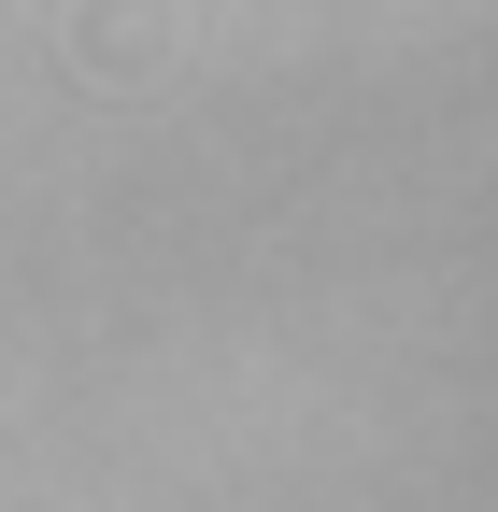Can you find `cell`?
<instances>
[{"label":"cell","instance_id":"obj_1","mask_svg":"<svg viewBox=\"0 0 498 512\" xmlns=\"http://www.w3.org/2000/svg\"><path fill=\"white\" fill-rule=\"evenodd\" d=\"M185 57V15L171 0H72V72L86 86H157Z\"/></svg>","mask_w":498,"mask_h":512}]
</instances>
